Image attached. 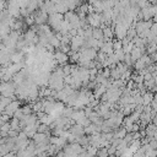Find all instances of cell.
Wrapping results in <instances>:
<instances>
[{
    "label": "cell",
    "instance_id": "1",
    "mask_svg": "<svg viewBox=\"0 0 157 157\" xmlns=\"http://www.w3.org/2000/svg\"><path fill=\"white\" fill-rule=\"evenodd\" d=\"M15 91H16V85L10 81H1L0 82V96L2 97H9V98H15Z\"/></svg>",
    "mask_w": 157,
    "mask_h": 157
},
{
    "label": "cell",
    "instance_id": "2",
    "mask_svg": "<svg viewBox=\"0 0 157 157\" xmlns=\"http://www.w3.org/2000/svg\"><path fill=\"white\" fill-rule=\"evenodd\" d=\"M86 21H87V25L92 28L101 27V13H97V12L88 13L86 17Z\"/></svg>",
    "mask_w": 157,
    "mask_h": 157
},
{
    "label": "cell",
    "instance_id": "3",
    "mask_svg": "<svg viewBox=\"0 0 157 157\" xmlns=\"http://www.w3.org/2000/svg\"><path fill=\"white\" fill-rule=\"evenodd\" d=\"M20 105H21V102H20L18 99H12V101L10 102V104H7V105L5 107V109H4L2 113L7 114L9 117L12 118L13 114H15V112H16L17 109H20Z\"/></svg>",
    "mask_w": 157,
    "mask_h": 157
},
{
    "label": "cell",
    "instance_id": "4",
    "mask_svg": "<svg viewBox=\"0 0 157 157\" xmlns=\"http://www.w3.org/2000/svg\"><path fill=\"white\" fill-rule=\"evenodd\" d=\"M49 135L47 134H43V132H36L33 135V142L37 145V146H40V145H49Z\"/></svg>",
    "mask_w": 157,
    "mask_h": 157
},
{
    "label": "cell",
    "instance_id": "5",
    "mask_svg": "<svg viewBox=\"0 0 157 157\" xmlns=\"http://www.w3.org/2000/svg\"><path fill=\"white\" fill-rule=\"evenodd\" d=\"M66 142H67L66 139H64L61 136H50L49 137V144L53 145V146H55V147H58L59 150L64 148V146L66 145Z\"/></svg>",
    "mask_w": 157,
    "mask_h": 157
},
{
    "label": "cell",
    "instance_id": "6",
    "mask_svg": "<svg viewBox=\"0 0 157 157\" xmlns=\"http://www.w3.org/2000/svg\"><path fill=\"white\" fill-rule=\"evenodd\" d=\"M54 60H55L56 64H59V65H65V64L67 63V60H69V55L56 49V50L54 52Z\"/></svg>",
    "mask_w": 157,
    "mask_h": 157
},
{
    "label": "cell",
    "instance_id": "7",
    "mask_svg": "<svg viewBox=\"0 0 157 157\" xmlns=\"http://www.w3.org/2000/svg\"><path fill=\"white\" fill-rule=\"evenodd\" d=\"M69 131L76 137V140H77L78 137H81V136L85 135V128L81 126V125H78V124H76V123L69 128Z\"/></svg>",
    "mask_w": 157,
    "mask_h": 157
},
{
    "label": "cell",
    "instance_id": "8",
    "mask_svg": "<svg viewBox=\"0 0 157 157\" xmlns=\"http://www.w3.org/2000/svg\"><path fill=\"white\" fill-rule=\"evenodd\" d=\"M144 54H145V48H137V47H134V49L130 52V58H131L132 63H135V61L139 60Z\"/></svg>",
    "mask_w": 157,
    "mask_h": 157
},
{
    "label": "cell",
    "instance_id": "9",
    "mask_svg": "<svg viewBox=\"0 0 157 157\" xmlns=\"http://www.w3.org/2000/svg\"><path fill=\"white\" fill-rule=\"evenodd\" d=\"M101 52L104 53L107 56L108 55H112L114 53V49H113V40H104L102 48H101Z\"/></svg>",
    "mask_w": 157,
    "mask_h": 157
},
{
    "label": "cell",
    "instance_id": "10",
    "mask_svg": "<svg viewBox=\"0 0 157 157\" xmlns=\"http://www.w3.org/2000/svg\"><path fill=\"white\" fill-rule=\"evenodd\" d=\"M114 34H115V37H117L119 40H121V39H124V38L126 37V34H128V29L124 28V27H121V26H119V25H115Z\"/></svg>",
    "mask_w": 157,
    "mask_h": 157
},
{
    "label": "cell",
    "instance_id": "11",
    "mask_svg": "<svg viewBox=\"0 0 157 157\" xmlns=\"http://www.w3.org/2000/svg\"><path fill=\"white\" fill-rule=\"evenodd\" d=\"M102 31H103L104 40H112V39H113V37H114V29H113L110 26L102 28Z\"/></svg>",
    "mask_w": 157,
    "mask_h": 157
},
{
    "label": "cell",
    "instance_id": "12",
    "mask_svg": "<svg viewBox=\"0 0 157 157\" xmlns=\"http://www.w3.org/2000/svg\"><path fill=\"white\" fill-rule=\"evenodd\" d=\"M153 101V93L151 91H146L142 94V105H150V103Z\"/></svg>",
    "mask_w": 157,
    "mask_h": 157
},
{
    "label": "cell",
    "instance_id": "13",
    "mask_svg": "<svg viewBox=\"0 0 157 157\" xmlns=\"http://www.w3.org/2000/svg\"><path fill=\"white\" fill-rule=\"evenodd\" d=\"M92 38H94V39H97V40H104L102 28H99V27L92 28Z\"/></svg>",
    "mask_w": 157,
    "mask_h": 157
},
{
    "label": "cell",
    "instance_id": "14",
    "mask_svg": "<svg viewBox=\"0 0 157 157\" xmlns=\"http://www.w3.org/2000/svg\"><path fill=\"white\" fill-rule=\"evenodd\" d=\"M97 150H98V148H96V147H93V146H91V145H88V146L85 147V151L87 152V155H88L90 157H96Z\"/></svg>",
    "mask_w": 157,
    "mask_h": 157
},
{
    "label": "cell",
    "instance_id": "15",
    "mask_svg": "<svg viewBox=\"0 0 157 157\" xmlns=\"http://www.w3.org/2000/svg\"><path fill=\"white\" fill-rule=\"evenodd\" d=\"M108 151H107V147H102V148H98L97 150V155L96 157H108Z\"/></svg>",
    "mask_w": 157,
    "mask_h": 157
},
{
    "label": "cell",
    "instance_id": "16",
    "mask_svg": "<svg viewBox=\"0 0 157 157\" xmlns=\"http://www.w3.org/2000/svg\"><path fill=\"white\" fill-rule=\"evenodd\" d=\"M21 110H22L23 115H28V114L32 113V107H31V104H26V105H23L21 108Z\"/></svg>",
    "mask_w": 157,
    "mask_h": 157
},
{
    "label": "cell",
    "instance_id": "17",
    "mask_svg": "<svg viewBox=\"0 0 157 157\" xmlns=\"http://www.w3.org/2000/svg\"><path fill=\"white\" fill-rule=\"evenodd\" d=\"M121 48H123L121 40H119V39L113 40V49H114V52H115V50H119V49H121Z\"/></svg>",
    "mask_w": 157,
    "mask_h": 157
},
{
    "label": "cell",
    "instance_id": "18",
    "mask_svg": "<svg viewBox=\"0 0 157 157\" xmlns=\"http://www.w3.org/2000/svg\"><path fill=\"white\" fill-rule=\"evenodd\" d=\"M145 157H157V150H147L145 151Z\"/></svg>",
    "mask_w": 157,
    "mask_h": 157
},
{
    "label": "cell",
    "instance_id": "19",
    "mask_svg": "<svg viewBox=\"0 0 157 157\" xmlns=\"http://www.w3.org/2000/svg\"><path fill=\"white\" fill-rule=\"evenodd\" d=\"M132 157H145V151H144V148L140 147V148L132 155Z\"/></svg>",
    "mask_w": 157,
    "mask_h": 157
},
{
    "label": "cell",
    "instance_id": "20",
    "mask_svg": "<svg viewBox=\"0 0 157 157\" xmlns=\"http://www.w3.org/2000/svg\"><path fill=\"white\" fill-rule=\"evenodd\" d=\"M26 23L28 26H33L34 25V17H33V15H29V16L26 17Z\"/></svg>",
    "mask_w": 157,
    "mask_h": 157
},
{
    "label": "cell",
    "instance_id": "21",
    "mask_svg": "<svg viewBox=\"0 0 157 157\" xmlns=\"http://www.w3.org/2000/svg\"><path fill=\"white\" fill-rule=\"evenodd\" d=\"M150 33H152L153 36H157V22H153L151 28H150Z\"/></svg>",
    "mask_w": 157,
    "mask_h": 157
},
{
    "label": "cell",
    "instance_id": "22",
    "mask_svg": "<svg viewBox=\"0 0 157 157\" xmlns=\"http://www.w3.org/2000/svg\"><path fill=\"white\" fill-rule=\"evenodd\" d=\"M148 145H150V147H151L152 150H157V141H156V140H153V139L150 140V141H148Z\"/></svg>",
    "mask_w": 157,
    "mask_h": 157
},
{
    "label": "cell",
    "instance_id": "23",
    "mask_svg": "<svg viewBox=\"0 0 157 157\" xmlns=\"http://www.w3.org/2000/svg\"><path fill=\"white\" fill-rule=\"evenodd\" d=\"M150 58H151V61H152V63H156V61H157V52L150 54Z\"/></svg>",
    "mask_w": 157,
    "mask_h": 157
},
{
    "label": "cell",
    "instance_id": "24",
    "mask_svg": "<svg viewBox=\"0 0 157 157\" xmlns=\"http://www.w3.org/2000/svg\"><path fill=\"white\" fill-rule=\"evenodd\" d=\"M150 80H152V75H151L150 72H147V74L144 76V82H146V81H150Z\"/></svg>",
    "mask_w": 157,
    "mask_h": 157
},
{
    "label": "cell",
    "instance_id": "25",
    "mask_svg": "<svg viewBox=\"0 0 157 157\" xmlns=\"http://www.w3.org/2000/svg\"><path fill=\"white\" fill-rule=\"evenodd\" d=\"M2 157H17V155H16V152H13V151H11V152H9V153H6V155H4Z\"/></svg>",
    "mask_w": 157,
    "mask_h": 157
},
{
    "label": "cell",
    "instance_id": "26",
    "mask_svg": "<svg viewBox=\"0 0 157 157\" xmlns=\"http://www.w3.org/2000/svg\"><path fill=\"white\" fill-rule=\"evenodd\" d=\"M55 157H66V155H65V152L61 150V151H59V152L55 155Z\"/></svg>",
    "mask_w": 157,
    "mask_h": 157
},
{
    "label": "cell",
    "instance_id": "27",
    "mask_svg": "<svg viewBox=\"0 0 157 157\" xmlns=\"http://www.w3.org/2000/svg\"><path fill=\"white\" fill-rule=\"evenodd\" d=\"M153 140H156L157 141V130L155 131V134H153Z\"/></svg>",
    "mask_w": 157,
    "mask_h": 157
},
{
    "label": "cell",
    "instance_id": "28",
    "mask_svg": "<svg viewBox=\"0 0 157 157\" xmlns=\"http://www.w3.org/2000/svg\"><path fill=\"white\" fill-rule=\"evenodd\" d=\"M153 101H155V102H157V92L153 94Z\"/></svg>",
    "mask_w": 157,
    "mask_h": 157
},
{
    "label": "cell",
    "instance_id": "29",
    "mask_svg": "<svg viewBox=\"0 0 157 157\" xmlns=\"http://www.w3.org/2000/svg\"><path fill=\"white\" fill-rule=\"evenodd\" d=\"M152 18H153V21H152V22H157V15H155Z\"/></svg>",
    "mask_w": 157,
    "mask_h": 157
},
{
    "label": "cell",
    "instance_id": "30",
    "mask_svg": "<svg viewBox=\"0 0 157 157\" xmlns=\"http://www.w3.org/2000/svg\"><path fill=\"white\" fill-rule=\"evenodd\" d=\"M153 43H156V44H157V36L155 37V40H153Z\"/></svg>",
    "mask_w": 157,
    "mask_h": 157
},
{
    "label": "cell",
    "instance_id": "31",
    "mask_svg": "<svg viewBox=\"0 0 157 157\" xmlns=\"http://www.w3.org/2000/svg\"><path fill=\"white\" fill-rule=\"evenodd\" d=\"M0 98H1V96H0Z\"/></svg>",
    "mask_w": 157,
    "mask_h": 157
}]
</instances>
